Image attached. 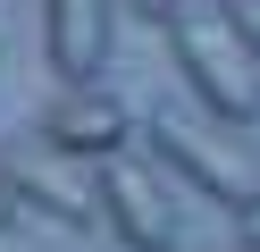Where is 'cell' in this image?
Listing matches in <instances>:
<instances>
[{
    "label": "cell",
    "mask_w": 260,
    "mask_h": 252,
    "mask_svg": "<svg viewBox=\"0 0 260 252\" xmlns=\"http://www.w3.org/2000/svg\"><path fill=\"white\" fill-rule=\"evenodd\" d=\"M0 160H9V185H17L25 210L59 218V227H92V218H101V193L68 168L59 143H17V151H0Z\"/></svg>",
    "instance_id": "6"
},
{
    "label": "cell",
    "mask_w": 260,
    "mask_h": 252,
    "mask_svg": "<svg viewBox=\"0 0 260 252\" xmlns=\"http://www.w3.org/2000/svg\"><path fill=\"white\" fill-rule=\"evenodd\" d=\"M168 59L185 67L193 101H202L210 118H226V126H252L260 118V59L235 34L226 0H193V9L168 17Z\"/></svg>",
    "instance_id": "1"
},
{
    "label": "cell",
    "mask_w": 260,
    "mask_h": 252,
    "mask_svg": "<svg viewBox=\"0 0 260 252\" xmlns=\"http://www.w3.org/2000/svg\"><path fill=\"white\" fill-rule=\"evenodd\" d=\"M151 151H159L168 177H185V193L218 202V210H235V218L260 202V160H252V143H243L226 118H210V109H159V118H151Z\"/></svg>",
    "instance_id": "2"
},
{
    "label": "cell",
    "mask_w": 260,
    "mask_h": 252,
    "mask_svg": "<svg viewBox=\"0 0 260 252\" xmlns=\"http://www.w3.org/2000/svg\"><path fill=\"white\" fill-rule=\"evenodd\" d=\"M135 9H151L159 25H168V17H176V9H193V0H135Z\"/></svg>",
    "instance_id": "10"
},
{
    "label": "cell",
    "mask_w": 260,
    "mask_h": 252,
    "mask_svg": "<svg viewBox=\"0 0 260 252\" xmlns=\"http://www.w3.org/2000/svg\"><path fill=\"white\" fill-rule=\"evenodd\" d=\"M42 50L59 84H101L118 50V0H42Z\"/></svg>",
    "instance_id": "4"
},
{
    "label": "cell",
    "mask_w": 260,
    "mask_h": 252,
    "mask_svg": "<svg viewBox=\"0 0 260 252\" xmlns=\"http://www.w3.org/2000/svg\"><path fill=\"white\" fill-rule=\"evenodd\" d=\"M135 118L109 84H59V101L42 109V143H59L68 160H118Z\"/></svg>",
    "instance_id": "5"
},
{
    "label": "cell",
    "mask_w": 260,
    "mask_h": 252,
    "mask_svg": "<svg viewBox=\"0 0 260 252\" xmlns=\"http://www.w3.org/2000/svg\"><path fill=\"white\" fill-rule=\"evenodd\" d=\"M235 227H243V252H260V202H252V210L235 218Z\"/></svg>",
    "instance_id": "9"
},
{
    "label": "cell",
    "mask_w": 260,
    "mask_h": 252,
    "mask_svg": "<svg viewBox=\"0 0 260 252\" xmlns=\"http://www.w3.org/2000/svg\"><path fill=\"white\" fill-rule=\"evenodd\" d=\"M25 218V202H17V185H9V160H0V227H17Z\"/></svg>",
    "instance_id": "8"
},
{
    "label": "cell",
    "mask_w": 260,
    "mask_h": 252,
    "mask_svg": "<svg viewBox=\"0 0 260 252\" xmlns=\"http://www.w3.org/2000/svg\"><path fill=\"white\" fill-rule=\"evenodd\" d=\"M101 177H92V193H101V218H109V235H118L126 252H176V193H168V177L159 168H143V160H92Z\"/></svg>",
    "instance_id": "3"
},
{
    "label": "cell",
    "mask_w": 260,
    "mask_h": 252,
    "mask_svg": "<svg viewBox=\"0 0 260 252\" xmlns=\"http://www.w3.org/2000/svg\"><path fill=\"white\" fill-rule=\"evenodd\" d=\"M226 17H235V34L252 42V59H260V0H226Z\"/></svg>",
    "instance_id": "7"
}]
</instances>
